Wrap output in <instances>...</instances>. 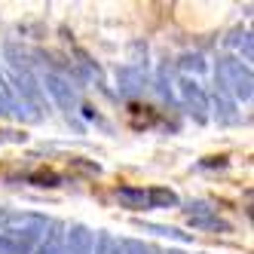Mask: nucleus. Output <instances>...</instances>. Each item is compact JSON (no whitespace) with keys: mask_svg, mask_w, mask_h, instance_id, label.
Instances as JSON below:
<instances>
[{"mask_svg":"<svg viewBox=\"0 0 254 254\" xmlns=\"http://www.w3.org/2000/svg\"><path fill=\"white\" fill-rule=\"evenodd\" d=\"M0 135H6V132H0Z\"/></svg>","mask_w":254,"mask_h":254,"instance_id":"2eb2a0df","label":"nucleus"},{"mask_svg":"<svg viewBox=\"0 0 254 254\" xmlns=\"http://www.w3.org/2000/svg\"><path fill=\"white\" fill-rule=\"evenodd\" d=\"M31 181H37L40 187H56V184H59V175H52V172H40V175H31Z\"/></svg>","mask_w":254,"mask_h":254,"instance_id":"ddd939ff","label":"nucleus"},{"mask_svg":"<svg viewBox=\"0 0 254 254\" xmlns=\"http://www.w3.org/2000/svg\"><path fill=\"white\" fill-rule=\"evenodd\" d=\"M184 211H187V221H190L196 230H227V224L217 217V211H214L208 202H190Z\"/></svg>","mask_w":254,"mask_h":254,"instance_id":"20e7f679","label":"nucleus"},{"mask_svg":"<svg viewBox=\"0 0 254 254\" xmlns=\"http://www.w3.org/2000/svg\"><path fill=\"white\" fill-rule=\"evenodd\" d=\"M43 83H46V92L56 98V104L62 107L64 114H70V111L77 107V95H74V89H70V83H67V80H62L59 74H46V80H43Z\"/></svg>","mask_w":254,"mask_h":254,"instance_id":"39448f33","label":"nucleus"},{"mask_svg":"<svg viewBox=\"0 0 254 254\" xmlns=\"http://www.w3.org/2000/svg\"><path fill=\"white\" fill-rule=\"evenodd\" d=\"M120 83H126V86H120L123 92H138V89L144 86V77L138 74L135 67H123L120 70Z\"/></svg>","mask_w":254,"mask_h":254,"instance_id":"9d476101","label":"nucleus"},{"mask_svg":"<svg viewBox=\"0 0 254 254\" xmlns=\"http://www.w3.org/2000/svg\"><path fill=\"white\" fill-rule=\"evenodd\" d=\"M217 83H221L224 92H230L233 98L251 101L254 80H251V70L239 59H221V62H217Z\"/></svg>","mask_w":254,"mask_h":254,"instance_id":"f03ea898","label":"nucleus"},{"mask_svg":"<svg viewBox=\"0 0 254 254\" xmlns=\"http://www.w3.org/2000/svg\"><path fill=\"white\" fill-rule=\"evenodd\" d=\"M37 254H64V227L49 221V233H43V245Z\"/></svg>","mask_w":254,"mask_h":254,"instance_id":"6e6552de","label":"nucleus"},{"mask_svg":"<svg viewBox=\"0 0 254 254\" xmlns=\"http://www.w3.org/2000/svg\"><path fill=\"white\" fill-rule=\"evenodd\" d=\"M0 114H12V117H22V107L19 101L12 98V89L0 80Z\"/></svg>","mask_w":254,"mask_h":254,"instance_id":"1a4fd4ad","label":"nucleus"},{"mask_svg":"<svg viewBox=\"0 0 254 254\" xmlns=\"http://www.w3.org/2000/svg\"><path fill=\"white\" fill-rule=\"evenodd\" d=\"M101 254H126L123 242H114L111 236H101Z\"/></svg>","mask_w":254,"mask_h":254,"instance_id":"f8f14e48","label":"nucleus"},{"mask_svg":"<svg viewBox=\"0 0 254 254\" xmlns=\"http://www.w3.org/2000/svg\"><path fill=\"white\" fill-rule=\"evenodd\" d=\"M181 98H184V104L190 107V114L199 123L208 120V98H205L202 86H199L196 80H181Z\"/></svg>","mask_w":254,"mask_h":254,"instance_id":"7ed1b4c3","label":"nucleus"},{"mask_svg":"<svg viewBox=\"0 0 254 254\" xmlns=\"http://www.w3.org/2000/svg\"><path fill=\"white\" fill-rule=\"evenodd\" d=\"M117 202L129 211H147L150 208V190L141 187H120L117 190Z\"/></svg>","mask_w":254,"mask_h":254,"instance_id":"0eeeda50","label":"nucleus"},{"mask_svg":"<svg viewBox=\"0 0 254 254\" xmlns=\"http://www.w3.org/2000/svg\"><path fill=\"white\" fill-rule=\"evenodd\" d=\"M49 221L43 214H15L0 211V254H34Z\"/></svg>","mask_w":254,"mask_h":254,"instance_id":"f257e3e1","label":"nucleus"},{"mask_svg":"<svg viewBox=\"0 0 254 254\" xmlns=\"http://www.w3.org/2000/svg\"><path fill=\"white\" fill-rule=\"evenodd\" d=\"M64 236H67L64 254H95V236H92V230H89V227L77 224V227H70Z\"/></svg>","mask_w":254,"mask_h":254,"instance_id":"423d86ee","label":"nucleus"},{"mask_svg":"<svg viewBox=\"0 0 254 254\" xmlns=\"http://www.w3.org/2000/svg\"><path fill=\"white\" fill-rule=\"evenodd\" d=\"M169 205H178V196L166 187H156L150 190V208H169Z\"/></svg>","mask_w":254,"mask_h":254,"instance_id":"9b49d317","label":"nucleus"},{"mask_svg":"<svg viewBox=\"0 0 254 254\" xmlns=\"http://www.w3.org/2000/svg\"><path fill=\"white\" fill-rule=\"evenodd\" d=\"M184 67H193V70H202V59H199V56H187V59H184Z\"/></svg>","mask_w":254,"mask_h":254,"instance_id":"4468645a","label":"nucleus"}]
</instances>
